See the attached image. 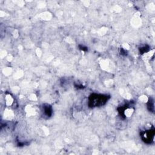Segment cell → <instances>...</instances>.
<instances>
[{
    "label": "cell",
    "mask_w": 155,
    "mask_h": 155,
    "mask_svg": "<svg viewBox=\"0 0 155 155\" xmlns=\"http://www.w3.org/2000/svg\"><path fill=\"white\" fill-rule=\"evenodd\" d=\"M109 97L104 94H92L90 96L89 104L91 107H98L104 105Z\"/></svg>",
    "instance_id": "1"
},
{
    "label": "cell",
    "mask_w": 155,
    "mask_h": 155,
    "mask_svg": "<svg viewBox=\"0 0 155 155\" xmlns=\"http://www.w3.org/2000/svg\"><path fill=\"white\" fill-rule=\"evenodd\" d=\"M44 113L46 115H47L48 116H50L51 114V110L48 105H47V107H44Z\"/></svg>",
    "instance_id": "2"
}]
</instances>
